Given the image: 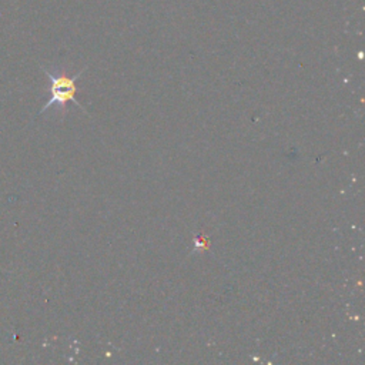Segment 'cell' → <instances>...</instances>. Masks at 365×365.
I'll return each instance as SVG.
<instances>
[{"instance_id":"obj_1","label":"cell","mask_w":365,"mask_h":365,"mask_svg":"<svg viewBox=\"0 0 365 365\" xmlns=\"http://www.w3.org/2000/svg\"><path fill=\"white\" fill-rule=\"evenodd\" d=\"M43 71L46 73V76L50 80V98L47 100V103L40 110V114L44 113L51 106H57L61 110H66V106H67L68 101L74 103L77 107H80L83 111H86V108L76 98V93H77L76 80L80 77L83 70L80 73L74 74L73 77H68L66 74H53L48 70H46L44 67H43Z\"/></svg>"}]
</instances>
